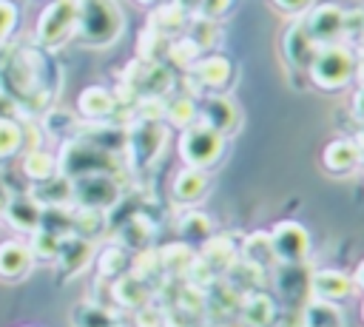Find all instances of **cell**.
Masks as SVG:
<instances>
[{
	"instance_id": "e0dca14e",
	"label": "cell",
	"mask_w": 364,
	"mask_h": 327,
	"mask_svg": "<svg viewBox=\"0 0 364 327\" xmlns=\"http://www.w3.org/2000/svg\"><path fill=\"white\" fill-rule=\"evenodd\" d=\"M282 48H284V57H287V63H290V65H296V68H307L318 45H316V43H313V37L307 34L304 20H299V23H293V26L284 31Z\"/></svg>"
},
{
	"instance_id": "ab89813d",
	"label": "cell",
	"mask_w": 364,
	"mask_h": 327,
	"mask_svg": "<svg viewBox=\"0 0 364 327\" xmlns=\"http://www.w3.org/2000/svg\"><path fill=\"white\" fill-rule=\"evenodd\" d=\"M188 37L196 43V48H199V51H205V48H210V45H216V43H219V26H216V20L196 17V20H193V26H191V34H188Z\"/></svg>"
},
{
	"instance_id": "7a4b0ae2",
	"label": "cell",
	"mask_w": 364,
	"mask_h": 327,
	"mask_svg": "<svg viewBox=\"0 0 364 327\" xmlns=\"http://www.w3.org/2000/svg\"><path fill=\"white\" fill-rule=\"evenodd\" d=\"M119 171V159L117 154L94 145L91 139H74L63 148L60 154V173L68 179H80V176H91V173H111L117 176Z\"/></svg>"
},
{
	"instance_id": "816d5d0a",
	"label": "cell",
	"mask_w": 364,
	"mask_h": 327,
	"mask_svg": "<svg viewBox=\"0 0 364 327\" xmlns=\"http://www.w3.org/2000/svg\"><path fill=\"white\" fill-rule=\"evenodd\" d=\"M173 6H179L182 11H188V14H191V11H196V9H199V0H173Z\"/></svg>"
},
{
	"instance_id": "d4e9b609",
	"label": "cell",
	"mask_w": 364,
	"mask_h": 327,
	"mask_svg": "<svg viewBox=\"0 0 364 327\" xmlns=\"http://www.w3.org/2000/svg\"><path fill=\"white\" fill-rule=\"evenodd\" d=\"M324 168L333 171V173H347L353 171L358 162H361V151L353 139H333L327 148H324Z\"/></svg>"
},
{
	"instance_id": "7bdbcfd3",
	"label": "cell",
	"mask_w": 364,
	"mask_h": 327,
	"mask_svg": "<svg viewBox=\"0 0 364 327\" xmlns=\"http://www.w3.org/2000/svg\"><path fill=\"white\" fill-rule=\"evenodd\" d=\"M125 264H128L125 247H108V250L102 253V259H100V273L108 276V279H117V276L125 273Z\"/></svg>"
},
{
	"instance_id": "b9f144b4",
	"label": "cell",
	"mask_w": 364,
	"mask_h": 327,
	"mask_svg": "<svg viewBox=\"0 0 364 327\" xmlns=\"http://www.w3.org/2000/svg\"><path fill=\"white\" fill-rule=\"evenodd\" d=\"M102 230V213L100 210H88V208H80L74 213V233L82 236V239H91Z\"/></svg>"
},
{
	"instance_id": "e575fe53",
	"label": "cell",
	"mask_w": 364,
	"mask_h": 327,
	"mask_svg": "<svg viewBox=\"0 0 364 327\" xmlns=\"http://www.w3.org/2000/svg\"><path fill=\"white\" fill-rule=\"evenodd\" d=\"M199 117V108H196V102L185 94V97H173L171 102H165V119L173 125V128H188V125H193V119Z\"/></svg>"
},
{
	"instance_id": "7dc6e473",
	"label": "cell",
	"mask_w": 364,
	"mask_h": 327,
	"mask_svg": "<svg viewBox=\"0 0 364 327\" xmlns=\"http://www.w3.org/2000/svg\"><path fill=\"white\" fill-rule=\"evenodd\" d=\"M136 327H162V307H154L151 301L136 310Z\"/></svg>"
},
{
	"instance_id": "ffe728a7",
	"label": "cell",
	"mask_w": 364,
	"mask_h": 327,
	"mask_svg": "<svg viewBox=\"0 0 364 327\" xmlns=\"http://www.w3.org/2000/svg\"><path fill=\"white\" fill-rule=\"evenodd\" d=\"M205 191H208V171H202V168H182L171 185V193L179 205L199 202L205 196Z\"/></svg>"
},
{
	"instance_id": "11a10c76",
	"label": "cell",
	"mask_w": 364,
	"mask_h": 327,
	"mask_svg": "<svg viewBox=\"0 0 364 327\" xmlns=\"http://www.w3.org/2000/svg\"><path fill=\"white\" fill-rule=\"evenodd\" d=\"M355 145H358V151H361V159H364V134H358V139H353Z\"/></svg>"
},
{
	"instance_id": "681fc988",
	"label": "cell",
	"mask_w": 364,
	"mask_h": 327,
	"mask_svg": "<svg viewBox=\"0 0 364 327\" xmlns=\"http://www.w3.org/2000/svg\"><path fill=\"white\" fill-rule=\"evenodd\" d=\"M273 3H276V6L282 9V11H290V14H299V11H304V9H307V6L313 3V0H273Z\"/></svg>"
},
{
	"instance_id": "3957f363",
	"label": "cell",
	"mask_w": 364,
	"mask_h": 327,
	"mask_svg": "<svg viewBox=\"0 0 364 327\" xmlns=\"http://www.w3.org/2000/svg\"><path fill=\"white\" fill-rule=\"evenodd\" d=\"M313 82L318 88H327V91H336L341 85H347L355 74V57L350 48H344L341 43H333V45H318L310 65H307Z\"/></svg>"
},
{
	"instance_id": "6da1fadb",
	"label": "cell",
	"mask_w": 364,
	"mask_h": 327,
	"mask_svg": "<svg viewBox=\"0 0 364 327\" xmlns=\"http://www.w3.org/2000/svg\"><path fill=\"white\" fill-rule=\"evenodd\" d=\"M125 17L117 0H77V34L88 45H111L122 34Z\"/></svg>"
},
{
	"instance_id": "484cf974",
	"label": "cell",
	"mask_w": 364,
	"mask_h": 327,
	"mask_svg": "<svg viewBox=\"0 0 364 327\" xmlns=\"http://www.w3.org/2000/svg\"><path fill=\"white\" fill-rule=\"evenodd\" d=\"M6 216L14 227L20 230H37L40 227V216H43V205L31 196H14L6 202Z\"/></svg>"
},
{
	"instance_id": "91938a15",
	"label": "cell",
	"mask_w": 364,
	"mask_h": 327,
	"mask_svg": "<svg viewBox=\"0 0 364 327\" xmlns=\"http://www.w3.org/2000/svg\"><path fill=\"white\" fill-rule=\"evenodd\" d=\"M361 318H364V304H361Z\"/></svg>"
},
{
	"instance_id": "f1b7e54d",
	"label": "cell",
	"mask_w": 364,
	"mask_h": 327,
	"mask_svg": "<svg viewBox=\"0 0 364 327\" xmlns=\"http://www.w3.org/2000/svg\"><path fill=\"white\" fill-rule=\"evenodd\" d=\"M154 239V225L148 216H131L119 225V247H128V250H145Z\"/></svg>"
},
{
	"instance_id": "ba28073f",
	"label": "cell",
	"mask_w": 364,
	"mask_h": 327,
	"mask_svg": "<svg viewBox=\"0 0 364 327\" xmlns=\"http://www.w3.org/2000/svg\"><path fill=\"white\" fill-rule=\"evenodd\" d=\"M347 23H350V14L336 3H321V6L310 9L307 17H304V28H307V34L313 37L316 45L338 43L347 31Z\"/></svg>"
},
{
	"instance_id": "7c38bea8",
	"label": "cell",
	"mask_w": 364,
	"mask_h": 327,
	"mask_svg": "<svg viewBox=\"0 0 364 327\" xmlns=\"http://www.w3.org/2000/svg\"><path fill=\"white\" fill-rule=\"evenodd\" d=\"M199 117H202V122H205L208 128H213V131L222 134V136L236 134V128H239V122H242V111H239L236 100H230V97H225V94L208 97V100L202 102V108H199Z\"/></svg>"
},
{
	"instance_id": "30bf717a",
	"label": "cell",
	"mask_w": 364,
	"mask_h": 327,
	"mask_svg": "<svg viewBox=\"0 0 364 327\" xmlns=\"http://www.w3.org/2000/svg\"><path fill=\"white\" fill-rule=\"evenodd\" d=\"M77 23V0H54L46 6V11L40 14L37 23V40L51 45L60 43Z\"/></svg>"
},
{
	"instance_id": "8992f818",
	"label": "cell",
	"mask_w": 364,
	"mask_h": 327,
	"mask_svg": "<svg viewBox=\"0 0 364 327\" xmlns=\"http://www.w3.org/2000/svg\"><path fill=\"white\" fill-rule=\"evenodd\" d=\"M71 199H77L80 208L102 213L119 202V182L111 173H91L71 179Z\"/></svg>"
},
{
	"instance_id": "8fae6325",
	"label": "cell",
	"mask_w": 364,
	"mask_h": 327,
	"mask_svg": "<svg viewBox=\"0 0 364 327\" xmlns=\"http://www.w3.org/2000/svg\"><path fill=\"white\" fill-rule=\"evenodd\" d=\"M239 301H242V293L233 290L225 279H216L202 290V313L208 321H216V324L233 318L239 313Z\"/></svg>"
},
{
	"instance_id": "8d00e7d4",
	"label": "cell",
	"mask_w": 364,
	"mask_h": 327,
	"mask_svg": "<svg viewBox=\"0 0 364 327\" xmlns=\"http://www.w3.org/2000/svg\"><path fill=\"white\" fill-rule=\"evenodd\" d=\"M54 168H57V162H54V156L46 154V151H31V154H26V159H23V171H26V176H31L34 182H43V179L54 176Z\"/></svg>"
},
{
	"instance_id": "d6a6232c",
	"label": "cell",
	"mask_w": 364,
	"mask_h": 327,
	"mask_svg": "<svg viewBox=\"0 0 364 327\" xmlns=\"http://www.w3.org/2000/svg\"><path fill=\"white\" fill-rule=\"evenodd\" d=\"M77 105H80V111H82L85 117H91V119H102V117L114 114L117 100H114L111 91H105V88H100V85H91V88H85V91L80 94Z\"/></svg>"
},
{
	"instance_id": "ac0fdd59",
	"label": "cell",
	"mask_w": 364,
	"mask_h": 327,
	"mask_svg": "<svg viewBox=\"0 0 364 327\" xmlns=\"http://www.w3.org/2000/svg\"><path fill=\"white\" fill-rule=\"evenodd\" d=\"M199 262L213 273V276H219L222 279V273L239 259V250H236V245L228 239V236H210L202 247H199Z\"/></svg>"
},
{
	"instance_id": "db71d44e",
	"label": "cell",
	"mask_w": 364,
	"mask_h": 327,
	"mask_svg": "<svg viewBox=\"0 0 364 327\" xmlns=\"http://www.w3.org/2000/svg\"><path fill=\"white\" fill-rule=\"evenodd\" d=\"M355 77H358V85L364 88V51H361V60H355Z\"/></svg>"
},
{
	"instance_id": "83f0119b",
	"label": "cell",
	"mask_w": 364,
	"mask_h": 327,
	"mask_svg": "<svg viewBox=\"0 0 364 327\" xmlns=\"http://www.w3.org/2000/svg\"><path fill=\"white\" fill-rule=\"evenodd\" d=\"M71 327H119V318L97 301H80L71 310Z\"/></svg>"
},
{
	"instance_id": "bcb514c9",
	"label": "cell",
	"mask_w": 364,
	"mask_h": 327,
	"mask_svg": "<svg viewBox=\"0 0 364 327\" xmlns=\"http://www.w3.org/2000/svg\"><path fill=\"white\" fill-rule=\"evenodd\" d=\"M233 0H199V9H196V17H208V20H219L228 9H230Z\"/></svg>"
},
{
	"instance_id": "277c9868",
	"label": "cell",
	"mask_w": 364,
	"mask_h": 327,
	"mask_svg": "<svg viewBox=\"0 0 364 327\" xmlns=\"http://www.w3.org/2000/svg\"><path fill=\"white\" fill-rule=\"evenodd\" d=\"M222 148H225V136L216 134L213 128H208L205 122L188 125L179 136V156L185 159L188 168L208 171L222 156Z\"/></svg>"
},
{
	"instance_id": "f5cc1de1",
	"label": "cell",
	"mask_w": 364,
	"mask_h": 327,
	"mask_svg": "<svg viewBox=\"0 0 364 327\" xmlns=\"http://www.w3.org/2000/svg\"><path fill=\"white\" fill-rule=\"evenodd\" d=\"M353 284L364 290V259H361V262H358V267H355V276H353Z\"/></svg>"
},
{
	"instance_id": "680465c9",
	"label": "cell",
	"mask_w": 364,
	"mask_h": 327,
	"mask_svg": "<svg viewBox=\"0 0 364 327\" xmlns=\"http://www.w3.org/2000/svg\"><path fill=\"white\" fill-rule=\"evenodd\" d=\"M139 3H148V6H162L165 0H139Z\"/></svg>"
},
{
	"instance_id": "60d3db41",
	"label": "cell",
	"mask_w": 364,
	"mask_h": 327,
	"mask_svg": "<svg viewBox=\"0 0 364 327\" xmlns=\"http://www.w3.org/2000/svg\"><path fill=\"white\" fill-rule=\"evenodd\" d=\"M205 316L196 310H188L182 304H171L162 310V327H196Z\"/></svg>"
},
{
	"instance_id": "d590c367",
	"label": "cell",
	"mask_w": 364,
	"mask_h": 327,
	"mask_svg": "<svg viewBox=\"0 0 364 327\" xmlns=\"http://www.w3.org/2000/svg\"><path fill=\"white\" fill-rule=\"evenodd\" d=\"M40 230H48L54 236H68L74 233V213L63 210V208H43V216H40Z\"/></svg>"
},
{
	"instance_id": "c3c4849f",
	"label": "cell",
	"mask_w": 364,
	"mask_h": 327,
	"mask_svg": "<svg viewBox=\"0 0 364 327\" xmlns=\"http://www.w3.org/2000/svg\"><path fill=\"white\" fill-rule=\"evenodd\" d=\"M17 23V6L9 0H0V40L9 34V28Z\"/></svg>"
},
{
	"instance_id": "ee69618b",
	"label": "cell",
	"mask_w": 364,
	"mask_h": 327,
	"mask_svg": "<svg viewBox=\"0 0 364 327\" xmlns=\"http://www.w3.org/2000/svg\"><path fill=\"white\" fill-rule=\"evenodd\" d=\"M57 247H60V236L48 233V230H34V239H31V256H40V259H54L57 256Z\"/></svg>"
},
{
	"instance_id": "5b68a950",
	"label": "cell",
	"mask_w": 364,
	"mask_h": 327,
	"mask_svg": "<svg viewBox=\"0 0 364 327\" xmlns=\"http://www.w3.org/2000/svg\"><path fill=\"white\" fill-rule=\"evenodd\" d=\"M165 142H168V131L162 122H154V119H139L128 134H125V148L131 154V162L134 168H151L162 151H165Z\"/></svg>"
},
{
	"instance_id": "5bb4252c",
	"label": "cell",
	"mask_w": 364,
	"mask_h": 327,
	"mask_svg": "<svg viewBox=\"0 0 364 327\" xmlns=\"http://www.w3.org/2000/svg\"><path fill=\"white\" fill-rule=\"evenodd\" d=\"M355 290L353 284V276L344 273V270H333V267H324V270H313L310 276V299H321V301H344L350 299Z\"/></svg>"
},
{
	"instance_id": "9f6ffc18",
	"label": "cell",
	"mask_w": 364,
	"mask_h": 327,
	"mask_svg": "<svg viewBox=\"0 0 364 327\" xmlns=\"http://www.w3.org/2000/svg\"><path fill=\"white\" fill-rule=\"evenodd\" d=\"M196 327H222V324H216V321H208V318H202Z\"/></svg>"
},
{
	"instance_id": "603a6c76",
	"label": "cell",
	"mask_w": 364,
	"mask_h": 327,
	"mask_svg": "<svg viewBox=\"0 0 364 327\" xmlns=\"http://www.w3.org/2000/svg\"><path fill=\"white\" fill-rule=\"evenodd\" d=\"M196 262V250L185 242H171L159 250V264H162V276H173V279H185L188 270Z\"/></svg>"
},
{
	"instance_id": "52a82bcc",
	"label": "cell",
	"mask_w": 364,
	"mask_h": 327,
	"mask_svg": "<svg viewBox=\"0 0 364 327\" xmlns=\"http://www.w3.org/2000/svg\"><path fill=\"white\" fill-rule=\"evenodd\" d=\"M270 245H273L276 264H299L310 253V233L301 222L284 219L270 230Z\"/></svg>"
},
{
	"instance_id": "4316f807",
	"label": "cell",
	"mask_w": 364,
	"mask_h": 327,
	"mask_svg": "<svg viewBox=\"0 0 364 327\" xmlns=\"http://www.w3.org/2000/svg\"><path fill=\"white\" fill-rule=\"evenodd\" d=\"M264 270H259L256 264H250V262H245V259H236L225 273H222V279L233 287V290H239L242 296L245 293H253V290H262V284H264Z\"/></svg>"
},
{
	"instance_id": "6f0895ef",
	"label": "cell",
	"mask_w": 364,
	"mask_h": 327,
	"mask_svg": "<svg viewBox=\"0 0 364 327\" xmlns=\"http://www.w3.org/2000/svg\"><path fill=\"white\" fill-rule=\"evenodd\" d=\"M6 202H9V199H6V191H3V188H0V210H3V208H6Z\"/></svg>"
},
{
	"instance_id": "f6af8a7d",
	"label": "cell",
	"mask_w": 364,
	"mask_h": 327,
	"mask_svg": "<svg viewBox=\"0 0 364 327\" xmlns=\"http://www.w3.org/2000/svg\"><path fill=\"white\" fill-rule=\"evenodd\" d=\"M20 142H23L20 125L11 122V119H0V159L9 156V154H14L20 148Z\"/></svg>"
},
{
	"instance_id": "9a60e30c",
	"label": "cell",
	"mask_w": 364,
	"mask_h": 327,
	"mask_svg": "<svg viewBox=\"0 0 364 327\" xmlns=\"http://www.w3.org/2000/svg\"><path fill=\"white\" fill-rule=\"evenodd\" d=\"M230 74H233V63L222 54H208V57H199L193 65H191V74L188 80L193 85H199L202 91H222L228 82H230Z\"/></svg>"
},
{
	"instance_id": "74e56055",
	"label": "cell",
	"mask_w": 364,
	"mask_h": 327,
	"mask_svg": "<svg viewBox=\"0 0 364 327\" xmlns=\"http://www.w3.org/2000/svg\"><path fill=\"white\" fill-rule=\"evenodd\" d=\"M171 63H176V65H193L199 57H202V51L196 48V43L191 40V37H173L171 43H168V54H165Z\"/></svg>"
},
{
	"instance_id": "f35d334b",
	"label": "cell",
	"mask_w": 364,
	"mask_h": 327,
	"mask_svg": "<svg viewBox=\"0 0 364 327\" xmlns=\"http://www.w3.org/2000/svg\"><path fill=\"white\" fill-rule=\"evenodd\" d=\"M134 276L145 279L148 284H154L156 279H162V264H159V250H139L136 259H134Z\"/></svg>"
},
{
	"instance_id": "7402d4cb",
	"label": "cell",
	"mask_w": 364,
	"mask_h": 327,
	"mask_svg": "<svg viewBox=\"0 0 364 327\" xmlns=\"http://www.w3.org/2000/svg\"><path fill=\"white\" fill-rule=\"evenodd\" d=\"M239 259L256 264L259 270L270 273L276 267V256H273V245H270V233L267 230H256L250 236H245L242 242V250H239Z\"/></svg>"
},
{
	"instance_id": "1f68e13d",
	"label": "cell",
	"mask_w": 364,
	"mask_h": 327,
	"mask_svg": "<svg viewBox=\"0 0 364 327\" xmlns=\"http://www.w3.org/2000/svg\"><path fill=\"white\" fill-rule=\"evenodd\" d=\"M31 199H37L46 208H63V202L71 199V179L63 176V173L60 176H48V179H43V182L34 185Z\"/></svg>"
},
{
	"instance_id": "9c48e42d",
	"label": "cell",
	"mask_w": 364,
	"mask_h": 327,
	"mask_svg": "<svg viewBox=\"0 0 364 327\" xmlns=\"http://www.w3.org/2000/svg\"><path fill=\"white\" fill-rule=\"evenodd\" d=\"M125 85H131V91L139 100L142 97H162L165 100V94L173 85V74H171V68L165 63H142V60H136L131 65V80Z\"/></svg>"
},
{
	"instance_id": "4fadbf2b",
	"label": "cell",
	"mask_w": 364,
	"mask_h": 327,
	"mask_svg": "<svg viewBox=\"0 0 364 327\" xmlns=\"http://www.w3.org/2000/svg\"><path fill=\"white\" fill-rule=\"evenodd\" d=\"M273 276H276L279 296L290 307L293 304H304L310 299V276H313V270H307L304 262H299V264H276Z\"/></svg>"
},
{
	"instance_id": "836d02e7",
	"label": "cell",
	"mask_w": 364,
	"mask_h": 327,
	"mask_svg": "<svg viewBox=\"0 0 364 327\" xmlns=\"http://www.w3.org/2000/svg\"><path fill=\"white\" fill-rule=\"evenodd\" d=\"M179 233H182V242L185 245H205L210 236H213V225H210V216H205V213H196V210H191V213H185L182 219H179Z\"/></svg>"
},
{
	"instance_id": "f907efd6",
	"label": "cell",
	"mask_w": 364,
	"mask_h": 327,
	"mask_svg": "<svg viewBox=\"0 0 364 327\" xmlns=\"http://www.w3.org/2000/svg\"><path fill=\"white\" fill-rule=\"evenodd\" d=\"M353 114L364 119V88H361V85H358V91H355V97H353Z\"/></svg>"
},
{
	"instance_id": "cb8c5ba5",
	"label": "cell",
	"mask_w": 364,
	"mask_h": 327,
	"mask_svg": "<svg viewBox=\"0 0 364 327\" xmlns=\"http://www.w3.org/2000/svg\"><path fill=\"white\" fill-rule=\"evenodd\" d=\"M299 313H301V324L304 327H344V313L333 301L307 299Z\"/></svg>"
},
{
	"instance_id": "f546056e",
	"label": "cell",
	"mask_w": 364,
	"mask_h": 327,
	"mask_svg": "<svg viewBox=\"0 0 364 327\" xmlns=\"http://www.w3.org/2000/svg\"><path fill=\"white\" fill-rule=\"evenodd\" d=\"M31 264V250L23 242H3L0 245V276L20 279Z\"/></svg>"
},
{
	"instance_id": "4dcf8cb0",
	"label": "cell",
	"mask_w": 364,
	"mask_h": 327,
	"mask_svg": "<svg viewBox=\"0 0 364 327\" xmlns=\"http://www.w3.org/2000/svg\"><path fill=\"white\" fill-rule=\"evenodd\" d=\"M185 23H188V11H182V9L173 6V3H162V6L151 14V31H156V34H162V37H168V40L179 37L182 28H185Z\"/></svg>"
},
{
	"instance_id": "2e32d148",
	"label": "cell",
	"mask_w": 364,
	"mask_h": 327,
	"mask_svg": "<svg viewBox=\"0 0 364 327\" xmlns=\"http://www.w3.org/2000/svg\"><path fill=\"white\" fill-rule=\"evenodd\" d=\"M245 327H270L276 321V301L270 293L264 290H253V293H245L242 301H239V313Z\"/></svg>"
},
{
	"instance_id": "44dd1931",
	"label": "cell",
	"mask_w": 364,
	"mask_h": 327,
	"mask_svg": "<svg viewBox=\"0 0 364 327\" xmlns=\"http://www.w3.org/2000/svg\"><path fill=\"white\" fill-rule=\"evenodd\" d=\"M154 296V284H148L145 279L134 276V273H122L117 276L114 282V299L122 304V307H131V310H139L151 301Z\"/></svg>"
},
{
	"instance_id": "d6986e66",
	"label": "cell",
	"mask_w": 364,
	"mask_h": 327,
	"mask_svg": "<svg viewBox=\"0 0 364 327\" xmlns=\"http://www.w3.org/2000/svg\"><path fill=\"white\" fill-rule=\"evenodd\" d=\"M91 256H94L91 239H82L77 233H68V236L60 239V247H57V256L54 259L60 262V267L65 273H80L82 267H88Z\"/></svg>"
}]
</instances>
